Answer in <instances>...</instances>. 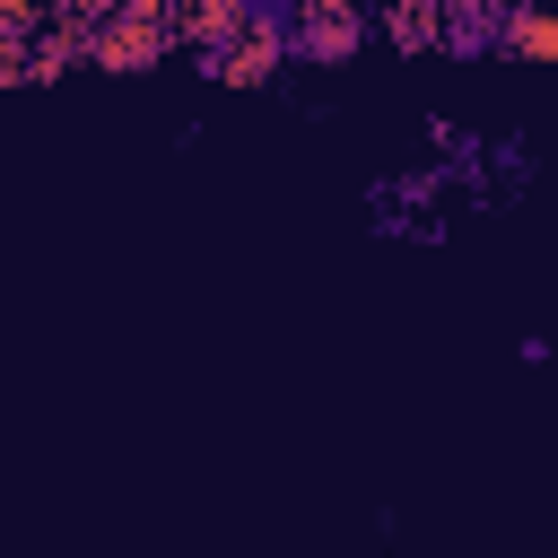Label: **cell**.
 <instances>
[{
  "label": "cell",
  "instance_id": "obj_1",
  "mask_svg": "<svg viewBox=\"0 0 558 558\" xmlns=\"http://www.w3.org/2000/svg\"><path fill=\"white\" fill-rule=\"evenodd\" d=\"M296 9H305V17H296V35H288V52H296V61H349V52H357V35H366V26H357V9H349V0H296Z\"/></svg>",
  "mask_w": 558,
  "mask_h": 558
},
{
  "label": "cell",
  "instance_id": "obj_2",
  "mask_svg": "<svg viewBox=\"0 0 558 558\" xmlns=\"http://www.w3.org/2000/svg\"><path fill=\"white\" fill-rule=\"evenodd\" d=\"M497 35H506L523 61H558V9H514Z\"/></svg>",
  "mask_w": 558,
  "mask_h": 558
},
{
  "label": "cell",
  "instance_id": "obj_3",
  "mask_svg": "<svg viewBox=\"0 0 558 558\" xmlns=\"http://www.w3.org/2000/svg\"><path fill=\"white\" fill-rule=\"evenodd\" d=\"M0 78H35V26L0 17Z\"/></svg>",
  "mask_w": 558,
  "mask_h": 558
},
{
  "label": "cell",
  "instance_id": "obj_4",
  "mask_svg": "<svg viewBox=\"0 0 558 558\" xmlns=\"http://www.w3.org/2000/svg\"><path fill=\"white\" fill-rule=\"evenodd\" d=\"M392 35H401L410 52H418V44H436V0H401V9H392Z\"/></svg>",
  "mask_w": 558,
  "mask_h": 558
}]
</instances>
